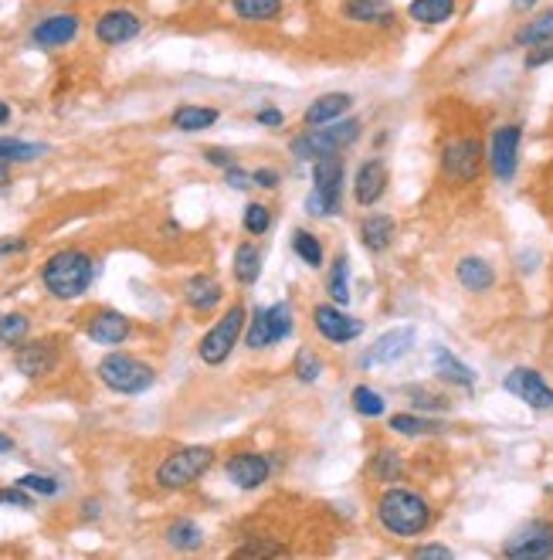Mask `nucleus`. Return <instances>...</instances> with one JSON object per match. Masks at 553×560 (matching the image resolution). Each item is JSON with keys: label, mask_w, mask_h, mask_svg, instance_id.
<instances>
[{"label": "nucleus", "mask_w": 553, "mask_h": 560, "mask_svg": "<svg viewBox=\"0 0 553 560\" xmlns=\"http://www.w3.org/2000/svg\"><path fill=\"white\" fill-rule=\"evenodd\" d=\"M377 520H380V527L387 533H394V537H418L431 523V506H428V499L421 493H414V489L391 486L377 499Z\"/></svg>", "instance_id": "obj_1"}, {"label": "nucleus", "mask_w": 553, "mask_h": 560, "mask_svg": "<svg viewBox=\"0 0 553 560\" xmlns=\"http://www.w3.org/2000/svg\"><path fill=\"white\" fill-rule=\"evenodd\" d=\"M95 279V262L92 255L79 252V248H65V252H55L41 265V282L55 299L62 303H72L89 292Z\"/></svg>", "instance_id": "obj_2"}, {"label": "nucleus", "mask_w": 553, "mask_h": 560, "mask_svg": "<svg viewBox=\"0 0 553 560\" xmlns=\"http://www.w3.org/2000/svg\"><path fill=\"white\" fill-rule=\"evenodd\" d=\"M360 133H364V123L357 116H343L323 126H306V133H299L292 140V157L319 160V157H330V153H343L347 146L360 140Z\"/></svg>", "instance_id": "obj_3"}, {"label": "nucleus", "mask_w": 553, "mask_h": 560, "mask_svg": "<svg viewBox=\"0 0 553 560\" xmlns=\"http://www.w3.org/2000/svg\"><path fill=\"white\" fill-rule=\"evenodd\" d=\"M343 177H347V167H343L340 153L313 160V194L306 197V211L319 214V218H330L340 211Z\"/></svg>", "instance_id": "obj_4"}, {"label": "nucleus", "mask_w": 553, "mask_h": 560, "mask_svg": "<svg viewBox=\"0 0 553 560\" xmlns=\"http://www.w3.org/2000/svg\"><path fill=\"white\" fill-rule=\"evenodd\" d=\"M211 462H214V448H207V445L177 448V452H170L167 459L160 462L157 486L160 489H187V486H194V482L201 479L207 469H211Z\"/></svg>", "instance_id": "obj_5"}, {"label": "nucleus", "mask_w": 553, "mask_h": 560, "mask_svg": "<svg viewBox=\"0 0 553 560\" xmlns=\"http://www.w3.org/2000/svg\"><path fill=\"white\" fill-rule=\"evenodd\" d=\"M95 374H99V381L116 394H143L157 381V370L150 364H143V360L129 357V353H109V357H102Z\"/></svg>", "instance_id": "obj_6"}, {"label": "nucleus", "mask_w": 553, "mask_h": 560, "mask_svg": "<svg viewBox=\"0 0 553 560\" xmlns=\"http://www.w3.org/2000/svg\"><path fill=\"white\" fill-rule=\"evenodd\" d=\"M241 333H245V306L235 303L218 323L211 326V330L201 336V343H197V357H201L204 364H211V367L224 364V360L231 357V350L238 347Z\"/></svg>", "instance_id": "obj_7"}, {"label": "nucleus", "mask_w": 553, "mask_h": 560, "mask_svg": "<svg viewBox=\"0 0 553 560\" xmlns=\"http://www.w3.org/2000/svg\"><path fill=\"white\" fill-rule=\"evenodd\" d=\"M482 163H486V146L475 136H455L442 146V170L455 184H472L482 174Z\"/></svg>", "instance_id": "obj_8"}, {"label": "nucleus", "mask_w": 553, "mask_h": 560, "mask_svg": "<svg viewBox=\"0 0 553 560\" xmlns=\"http://www.w3.org/2000/svg\"><path fill=\"white\" fill-rule=\"evenodd\" d=\"M292 333V306L289 303H272V306H258L252 313V323L245 330L248 350H265L272 343H282L285 336Z\"/></svg>", "instance_id": "obj_9"}, {"label": "nucleus", "mask_w": 553, "mask_h": 560, "mask_svg": "<svg viewBox=\"0 0 553 560\" xmlns=\"http://www.w3.org/2000/svg\"><path fill=\"white\" fill-rule=\"evenodd\" d=\"M520 143H523V126L516 123H506L499 129H492L489 136V170L496 180H513L516 177V167H520Z\"/></svg>", "instance_id": "obj_10"}, {"label": "nucleus", "mask_w": 553, "mask_h": 560, "mask_svg": "<svg viewBox=\"0 0 553 560\" xmlns=\"http://www.w3.org/2000/svg\"><path fill=\"white\" fill-rule=\"evenodd\" d=\"M503 554L513 557V560H543V557H553V523H547V520L523 523V527L506 540Z\"/></svg>", "instance_id": "obj_11"}, {"label": "nucleus", "mask_w": 553, "mask_h": 560, "mask_svg": "<svg viewBox=\"0 0 553 560\" xmlns=\"http://www.w3.org/2000/svg\"><path fill=\"white\" fill-rule=\"evenodd\" d=\"M503 387L513 398H520L533 411H553V387L543 381L540 370L533 367H513L503 377Z\"/></svg>", "instance_id": "obj_12"}, {"label": "nucleus", "mask_w": 553, "mask_h": 560, "mask_svg": "<svg viewBox=\"0 0 553 560\" xmlns=\"http://www.w3.org/2000/svg\"><path fill=\"white\" fill-rule=\"evenodd\" d=\"M414 340H418V333H414V326H397V330H387L380 333L374 340V347L360 353V367H387V364H397L401 357H408Z\"/></svg>", "instance_id": "obj_13"}, {"label": "nucleus", "mask_w": 553, "mask_h": 560, "mask_svg": "<svg viewBox=\"0 0 553 560\" xmlns=\"http://www.w3.org/2000/svg\"><path fill=\"white\" fill-rule=\"evenodd\" d=\"M313 326L323 340L330 343H350L364 333V323L357 316L347 313V306H336V303H323L313 309Z\"/></svg>", "instance_id": "obj_14"}, {"label": "nucleus", "mask_w": 553, "mask_h": 560, "mask_svg": "<svg viewBox=\"0 0 553 560\" xmlns=\"http://www.w3.org/2000/svg\"><path fill=\"white\" fill-rule=\"evenodd\" d=\"M79 31H82V17L72 14V11H62V14L41 17V21L31 28V41H34L38 48L51 51V48L72 45V41L79 38Z\"/></svg>", "instance_id": "obj_15"}, {"label": "nucleus", "mask_w": 553, "mask_h": 560, "mask_svg": "<svg viewBox=\"0 0 553 560\" xmlns=\"http://www.w3.org/2000/svg\"><path fill=\"white\" fill-rule=\"evenodd\" d=\"M143 31V21L136 11H126V7H112V11L95 17V38L102 41V45H126V41H133L136 34Z\"/></svg>", "instance_id": "obj_16"}, {"label": "nucleus", "mask_w": 553, "mask_h": 560, "mask_svg": "<svg viewBox=\"0 0 553 560\" xmlns=\"http://www.w3.org/2000/svg\"><path fill=\"white\" fill-rule=\"evenodd\" d=\"M224 472L238 489H258L262 482H269L272 465L262 452H235L224 465Z\"/></svg>", "instance_id": "obj_17"}, {"label": "nucleus", "mask_w": 553, "mask_h": 560, "mask_svg": "<svg viewBox=\"0 0 553 560\" xmlns=\"http://www.w3.org/2000/svg\"><path fill=\"white\" fill-rule=\"evenodd\" d=\"M14 367L21 370L24 377H45L58 367V347L55 340H31L21 343L14 357Z\"/></svg>", "instance_id": "obj_18"}, {"label": "nucleus", "mask_w": 553, "mask_h": 560, "mask_svg": "<svg viewBox=\"0 0 553 560\" xmlns=\"http://www.w3.org/2000/svg\"><path fill=\"white\" fill-rule=\"evenodd\" d=\"M387 184H391V177H387L384 160H367L360 163L357 180H353V197H357L360 208H374L380 197L387 194Z\"/></svg>", "instance_id": "obj_19"}, {"label": "nucleus", "mask_w": 553, "mask_h": 560, "mask_svg": "<svg viewBox=\"0 0 553 560\" xmlns=\"http://www.w3.org/2000/svg\"><path fill=\"white\" fill-rule=\"evenodd\" d=\"M343 17L360 28H391L397 21L391 0H343Z\"/></svg>", "instance_id": "obj_20"}, {"label": "nucleus", "mask_w": 553, "mask_h": 560, "mask_svg": "<svg viewBox=\"0 0 553 560\" xmlns=\"http://www.w3.org/2000/svg\"><path fill=\"white\" fill-rule=\"evenodd\" d=\"M85 330H89L92 343H102V347H119V343L129 336V320L123 313H116V309H99V313H92V320Z\"/></svg>", "instance_id": "obj_21"}, {"label": "nucleus", "mask_w": 553, "mask_h": 560, "mask_svg": "<svg viewBox=\"0 0 553 560\" xmlns=\"http://www.w3.org/2000/svg\"><path fill=\"white\" fill-rule=\"evenodd\" d=\"M221 296H224L221 282L214 279V275H207V272L190 275L187 286H184V299H187V306L194 309V313H211V309L221 303Z\"/></svg>", "instance_id": "obj_22"}, {"label": "nucleus", "mask_w": 553, "mask_h": 560, "mask_svg": "<svg viewBox=\"0 0 553 560\" xmlns=\"http://www.w3.org/2000/svg\"><path fill=\"white\" fill-rule=\"evenodd\" d=\"M353 106V96L347 92H326V96L313 99L302 112V123L306 126H323V123H333V119H343Z\"/></svg>", "instance_id": "obj_23"}, {"label": "nucleus", "mask_w": 553, "mask_h": 560, "mask_svg": "<svg viewBox=\"0 0 553 560\" xmlns=\"http://www.w3.org/2000/svg\"><path fill=\"white\" fill-rule=\"evenodd\" d=\"M455 279H459L469 292H489L492 286H496V269H492L486 258L465 255V258H459V265H455Z\"/></svg>", "instance_id": "obj_24"}, {"label": "nucleus", "mask_w": 553, "mask_h": 560, "mask_svg": "<svg viewBox=\"0 0 553 560\" xmlns=\"http://www.w3.org/2000/svg\"><path fill=\"white\" fill-rule=\"evenodd\" d=\"M459 11V0H411L408 17L421 28H438V24H448Z\"/></svg>", "instance_id": "obj_25"}, {"label": "nucleus", "mask_w": 553, "mask_h": 560, "mask_svg": "<svg viewBox=\"0 0 553 560\" xmlns=\"http://www.w3.org/2000/svg\"><path fill=\"white\" fill-rule=\"evenodd\" d=\"M547 41H553V7H543L540 14H533L530 21H523L520 28L513 31V45L516 48L547 45Z\"/></svg>", "instance_id": "obj_26"}, {"label": "nucleus", "mask_w": 553, "mask_h": 560, "mask_svg": "<svg viewBox=\"0 0 553 560\" xmlns=\"http://www.w3.org/2000/svg\"><path fill=\"white\" fill-rule=\"evenodd\" d=\"M394 231H397V224L391 214H370V218H364V224H360V241H364L367 252L380 255L391 248Z\"/></svg>", "instance_id": "obj_27"}, {"label": "nucleus", "mask_w": 553, "mask_h": 560, "mask_svg": "<svg viewBox=\"0 0 553 560\" xmlns=\"http://www.w3.org/2000/svg\"><path fill=\"white\" fill-rule=\"evenodd\" d=\"M231 11L245 24H272L285 11V0H231Z\"/></svg>", "instance_id": "obj_28"}, {"label": "nucleus", "mask_w": 553, "mask_h": 560, "mask_svg": "<svg viewBox=\"0 0 553 560\" xmlns=\"http://www.w3.org/2000/svg\"><path fill=\"white\" fill-rule=\"evenodd\" d=\"M170 123L180 133H201V129H211L218 123V109L211 106H177L174 116H170Z\"/></svg>", "instance_id": "obj_29"}, {"label": "nucleus", "mask_w": 553, "mask_h": 560, "mask_svg": "<svg viewBox=\"0 0 553 560\" xmlns=\"http://www.w3.org/2000/svg\"><path fill=\"white\" fill-rule=\"evenodd\" d=\"M435 374L442 377V381L459 384V387H472V384H475L472 367H465L462 360L455 357L452 350H445V347H438V350H435Z\"/></svg>", "instance_id": "obj_30"}, {"label": "nucleus", "mask_w": 553, "mask_h": 560, "mask_svg": "<svg viewBox=\"0 0 553 560\" xmlns=\"http://www.w3.org/2000/svg\"><path fill=\"white\" fill-rule=\"evenodd\" d=\"M235 279L241 282V286H255L258 275H262V252L252 245V241H241V245L235 248Z\"/></svg>", "instance_id": "obj_31"}, {"label": "nucleus", "mask_w": 553, "mask_h": 560, "mask_svg": "<svg viewBox=\"0 0 553 560\" xmlns=\"http://www.w3.org/2000/svg\"><path fill=\"white\" fill-rule=\"evenodd\" d=\"M391 432L397 435H408V438H421V435H442L445 432V421H438V418H421V415H394L391 421Z\"/></svg>", "instance_id": "obj_32"}, {"label": "nucleus", "mask_w": 553, "mask_h": 560, "mask_svg": "<svg viewBox=\"0 0 553 560\" xmlns=\"http://www.w3.org/2000/svg\"><path fill=\"white\" fill-rule=\"evenodd\" d=\"M326 292L336 306H347L350 303V258L347 255H336L330 265V275H326Z\"/></svg>", "instance_id": "obj_33"}, {"label": "nucleus", "mask_w": 553, "mask_h": 560, "mask_svg": "<svg viewBox=\"0 0 553 560\" xmlns=\"http://www.w3.org/2000/svg\"><path fill=\"white\" fill-rule=\"evenodd\" d=\"M163 537H167V544L174 550H197L204 544V530L197 527L194 520H187V516H180V520L170 523Z\"/></svg>", "instance_id": "obj_34"}, {"label": "nucleus", "mask_w": 553, "mask_h": 560, "mask_svg": "<svg viewBox=\"0 0 553 560\" xmlns=\"http://www.w3.org/2000/svg\"><path fill=\"white\" fill-rule=\"evenodd\" d=\"M48 146L41 143H24V140H14V136H0V160L4 163H31L38 157H45Z\"/></svg>", "instance_id": "obj_35"}, {"label": "nucleus", "mask_w": 553, "mask_h": 560, "mask_svg": "<svg viewBox=\"0 0 553 560\" xmlns=\"http://www.w3.org/2000/svg\"><path fill=\"white\" fill-rule=\"evenodd\" d=\"M350 401H353V411H357V415H364V418H380L387 411L384 394L374 391V387H367V384L353 387Z\"/></svg>", "instance_id": "obj_36"}, {"label": "nucleus", "mask_w": 553, "mask_h": 560, "mask_svg": "<svg viewBox=\"0 0 553 560\" xmlns=\"http://www.w3.org/2000/svg\"><path fill=\"white\" fill-rule=\"evenodd\" d=\"M292 252H296L309 269H319V265H323V241L306 228H299L296 235H292Z\"/></svg>", "instance_id": "obj_37"}, {"label": "nucleus", "mask_w": 553, "mask_h": 560, "mask_svg": "<svg viewBox=\"0 0 553 560\" xmlns=\"http://www.w3.org/2000/svg\"><path fill=\"white\" fill-rule=\"evenodd\" d=\"M292 374H296L302 384H316L319 377H323V360H319V353L302 347L296 353V360H292Z\"/></svg>", "instance_id": "obj_38"}, {"label": "nucleus", "mask_w": 553, "mask_h": 560, "mask_svg": "<svg viewBox=\"0 0 553 560\" xmlns=\"http://www.w3.org/2000/svg\"><path fill=\"white\" fill-rule=\"evenodd\" d=\"M31 323L24 313H7L0 316V347H17V343H24V336H28Z\"/></svg>", "instance_id": "obj_39"}, {"label": "nucleus", "mask_w": 553, "mask_h": 560, "mask_svg": "<svg viewBox=\"0 0 553 560\" xmlns=\"http://www.w3.org/2000/svg\"><path fill=\"white\" fill-rule=\"evenodd\" d=\"M370 472L380 479V482H397L404 472L401 459H397V452H391V448H380V452L374 455V462H370Z\"/></svg>", "instance_id": "obj_40"}, {"label": "nucleus", "mask_w": 553, "mask_h": 560, "mask_svg": "<svg viewBox=\"0 0 553 560\" xmlns=\"http://www.w3.org/2000/svg\"><path fill=\"white\" fill-rule=\"evenodd\" d=\"M241 224H245V231H248V235L262 238L265 231L272 228V211L265 208V204L252 201V204H248V208H245V218H241Z\"/></svg>", "instance_id": "obj_41"}, {"label": "nucleus", "mask_w": 553, "mask_h": 560, "mask_svg": "<svg viewBox=\"0 0 553 560\" xmlns=\"http://www.w3.org/2000/svg\"><path fill=\"white\" fill-rule=\"evenodd\" d=\"M17 486L28 489V493H38V496H55L58 493V479L41 476V472H28V476H21L17 479Z\"/></svg>", "instance_id": "obj_42"}, {"label": "nucleus", "mask_w": 553, "mask_h": 560, "mask_svg": "<svg viewBox=\"0 0 553 560\" xmlns=\"http://www.w3.org/2000/svg\"><path fill=\"white\" fill-rule=\"evenodd\" d=\"M553 62V41H547V45H533V48H526V55H523V68H543V65H550Z\"/></svg>", "instance_id": "obj_43"}, {"label": "nucleus", "mask_w": 553, "mask_h": 560, "mask_svg": "<svg viewBox=\"0 0 553 560\" xmlns=\"http://www.w3.org/2000/svg\"><path fill=\"white\" fill-rule=\"evenodd\" d=\"M0 506H17V510H31V493L14 482L11 489H0Z\"/></svg>", "instance_id": "obj_44"}, {"label": "nucleus", "mask_w": 553, "mask_h": 560, "mask_svg": "<svg viewBox=\"0 0 553 560\" xmlns=\"http://www.w3.org/2000/svg\"><path fill=\"white\" fill-rule=\"evenodd\" d=\"M235 554H238V557H279V554H285V547H279V544H265V540L258 544V540H255V544L238 547Z\"/></svg>", "instance_id": "obj_45"}, {"label": "nucleus", "mask_w": 553, "mask_h": 560, "mask_svg": "<svg viewBox=\"0 0 553 560\" xmlns=\"http://www.w3.org/2000/svg\"><path fill=\"white\" fill-rule=\"evenodd\" d=\"M224 180H228V187H235V191H248V187H255L252 174H248V170H241L238 163L224 170Z\"/></svg>", "instance_id": "obj_46"}, {"label": "nucleus", "mask_w": 553, "mask_h": 560, "mask_svg": "<svg viewBox=\"0 0 553 560\" xmlns=\"http://www.w3.org/2000/svg\"><path fill=\"white\" fill-rule=\"evenodd\" d=\"M204 160L214 163V167H224V170L235 167V153L224 150V146H207V150H204Z\"/></svg>", "instance_id": "obj_47"}, {"label": "nucleus", "mask_w": 553, "mask_h": 560, "mask_svg": "<svg viewBox=\"0 0 553 560\" xmlns=\"http://www.w3.org/2000/svg\"><path fill=\"white\" fill-rule=\"evenodd\" d=\"M255 119H258V126H265V129H282V126H285V116H282V112L275 109V106L258 109Z\"/></svg>", "instance_id": "obj_48"}, {"label": "nucleus", "mask_w": 553, "mask_h": 560, "mask_svg": "<svg viewBox=\"0 0 553 560\" xmlns=\"http://www.w3.org/2000/svg\"><path fill=\"white\" fill-rule=\"evenodd\" d=\"M414 557H438V560H452L455 554H452V547H442V544H425V547H418L414 550Z\"/></svg>", "instance_id": "obj_49"}, {"label": "nucleus", "mask_w": 553, "mask_h": 560, "mask_svg": "<svg viewBox=\"0 0 553 560\" xmlns=\"http://www.w3.org/2000/svg\"><path fill=\"white\" fill-rule=\"evenodd\" d=\"M252 180H255V187H265V191L279 187V174H275V170H252Z\"/></svg>", "instance_id": "obj_50"}, {"label": "nucleus", "mask_w": 553, "mask_h": 560, "mask_svg": "<svg viewBox=\"0 0 553 560\" xmlns=\"http://www.w3.org/2000/svg\"><path fill=\"white\" fill-rule=\"evenodd\" d=\"M99 513H102V503H99V499H85V503H82V516H85V520H95Z\"/></svg>", "instance_id": "obj_51"}, {"label": "nucleus", "mask_w": 553, "mask_h": 560, "mask_svg": "<svg viewBox=\"0 0 553 560\" xmlns=\"http://www.w3.org/2000/svg\"><path fill=\"white\" fill-rule=\"evenodd\" d=\"M28 248V241L14 238V241H0V255H11V252H24Z\"/></svg>", "instance_id": "obj_52"}, {"label": "nucleus", "mask_w": 553, "mask_h": 560, "mask_svg": "<svg viewBox=\"0 0 553 560\" xmlns=\"http://www.w3.org/2000/svg\"><path fill=\"white\" fill-rule=\"evenodd\" d=\"M540 0H513V11H520V14H526V11H533V7H537Z\"/></svg>", "instance_id": "obj_53"}, {"label": "nucleus", "mask_w": 553, "mask_h": 560, "mask_svg": "<svg viewBox=\"0 0 553 560\" xmlns=\"http://www.w3.org/2000/svg\"><path fill=\"white\" fill-rule=\"evenodd\" d=\"M4 452H14V438L11 435H0V455Z\"/></svg>", "instance_id": "obj_54"}, {"label": "nucleus", "mask_w": 553, "mask_h": 560, "mask_svg": "<svg viewBox=\"0 0 553 560\" xmlns=\"http://www.w3.org/2000/svg\"><path fill=\"white\" fill-rule=\"evenodd\" d=\"M4 123H11V109H7V102L0 99V126H4Z\"/></svg>", "instance_id": "obj_55"}, {"label": "nucleus", "mask_w": 553, "mask_h": 560, "mask_svg": "<svg viewBox=\"0 0 553 560\" xmlns=\"http://www.w3.org/2000/svg\"><path fill=\"white\" fill-rule=\"evenodd\" d=\"M7 167H11V163L0 160V184H7Z\"/></svg>", "instance_id": "obj_56"}]
</instances>
